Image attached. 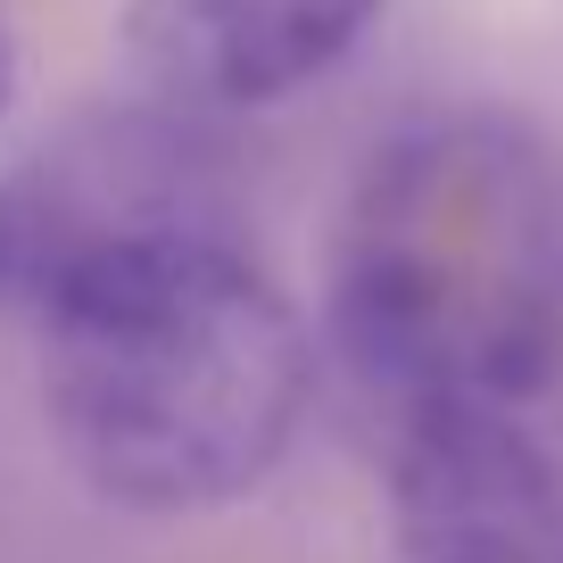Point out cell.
<instances>
[{
  "mask_svg": "<svg viewBox=\"0 0 563 563\" xmlns=\"http://www.w3.org/2000/svg\"><path fill=\"white\" fill-rule=\"evenodd\" d=\"M323 316L389 422L530 415L563 382V158L506 108H440L373 141Z\"/></svg>",
  "mask_w": 563,
  "mask_h": 563,
  "instance_id": "cell-1",
  "label": "cell"
},
{
  "mask_svg": "<svg viewBox=\"0 0 563 563\" xmlns=\"http://www.w3.org/2000/svg\"><path fill=\"white\" fill-rule=\"evenodd\" d=\"M42 406L91 497L124 514H216L282 473L316 349L257 257H199L34 323Z\"/></svg>",
  "mask_w": 563,
  "mask_h": 563,
  "instance_id": "cell-2",
  "label": "cell"
},
{
  "mask_svg": "<svg viewBox=\"0 0 563 563\" xmlns=\"http://www.w3.org/2000/svg\"><path fill=\"white\" fill-rule=\"evenodd\" d=\"M9 299L58 316L124 282L175 274L199 257H249V191L216 117L175 100H124L58 124L0 183Z\"/></svg>",
  "mask_w": 563,
  "mask_h": 563,
  "instance_id": "cell-3",
  "label": "cell"
},
{
  "mask_svg": "<svg viewBox=\"0 0 563 563\" xmlns=\"http://www.w3.org/2000/svg\"><path fill=\"white\" fill-rule=\"evenodd\" d=\"M398 563H563V456L530 415L431 406L389 422Z\"/></svg>",
  "mask_w": 563,
  "mask_h": 563,
  "instance_id": "cell-4",
  "label": "cell"
},
{
  "mask_svg": "<svg viewBox=\"0 0 563 563\" xmlns=\"http://www.w3.org/2000/svg\"><path fill=\"white\" fill-rule=\"evenodd\" d=\"M389 0H124V58L150 100L249 117L316 91Z\"/></svg>",
  "mask_w": 563,
  "mask_h": 563,
  "instance_id": "cell-5",
  "label": "cell"
},
{
  "mask_svg": "<svg viewBox=\"0 0 563 563\" xmlns=\"http://www.w3.org/2000/svg\"><path fill=\"white\" fill-rule=\"evenodd\" d=\"M9 100H18V34L0 18V117H9Z\"/></svg>",
  "mask_w": 563,
  "mask_h": 563,
  "instance_id": "cell-6",
  "label": "cell"
},
{
  "mask_svg": "<svg viewBox=\"0 0 563 563\" xmlns=\"http://www.w3.org/2000/svg\"><path fill=\"white\" fill-rule=\"evenodd\" d=\"M0 299H9V249H0Z\"/></svg>",
  "mask_w": 563,
  "mask_h": 563,
  "instance_id": "cell-7",
  "label": "cell"
}]
</instances>
